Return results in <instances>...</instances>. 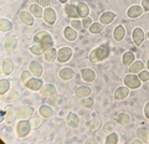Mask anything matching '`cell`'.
Masks as SVG:
<instances>
[{
	"mask_svg": "<svg viewBox=\"0 0 149 144\" xmlns=\"http://www.w3.org/2000/svg\"><path fill=\"white\" fill-rule=\"evenodd\" d=\"M88 31L91 32V34H101L102 31H103V24H101V22H93V24L90 26V29Z\"/></svg>",
	"mask_w": 149,
	"mask_h": 144,
	"instance_id": "obj_37",
	"label": "cell"
},
{
	"mask_svg": "<svg viewBox=\"0 0 149 144\" xmlns=\"http://www.w3.org/2000/svg\"><path fill=\"white\" fill-rule=\"evenodd\" d=\"M93 24V21H92V19L91 17H85V19L82 20V26H83V30H88L90 29V26Z\"/></svg>",
	"mask_w": 149,
	"mask_h": 144,
	"instance_id": "obj_46",
	"label": "cell"
},
{
	"mask_svg": "<svg viewBox=\"0 0 149 144\" xmlns=\"http://www.w3.org/2000/svg\"><path fill=\"white\" fill-rule=\"evenodd\" d=\"M114 128H116L114 122H108V123H106V124L103 125V129H102V132L108 136L109 133H112V132L114 131Z\"/></svg>",
	"mask_w": 149,
	"mask_h": 144,
	"instance_id": "obj_40",
	"label": "cell"
},
{
	"mask_svg": "<svg viewBox=\"0 0 149 144\" xmlns=\"http://www.w3.org/2000/svg\"><path fill=\"white\" fill-rule=\"evenodd\" d=\"M58 76L63 81H70V80H72V78L74 77V71L71 67H63V68L60 70Z\"/></svg>",
	"mask_w": 149,
	"mask_h": 144,
	"instance_id": "obj_14",
	"label": "cell"
},
{
	"mask_svg": "<svg viewBox=\"0 0 149 144\" xmlns=\"http://www.w3.org/2000/svg\"><path fill=\"white\" fill-rule=\"evenodd\" d=\"M24 85L27 90H30V91H40V88L44 86V83L40 77H34V78H30Z\"/></svg>",
	"mask_w": 149,
	"mask_h": 144,
	"instance_id": "obj_7",
	"label": "cell"
},
{
	"mask_svg": "<svg viewBox=\"0 0 149 144\" xmlns=\"http://www.w3.org/2000/svg\"><path fill=\"white\" fill-rule=\"evenodd\" d=\"M29 71L34 75L35 77H41L44 73V67L39 61H31L30 65H29Z\"/></svg>",
	"mask_w": 149,
	"mask_h": 144,
	"instance_id": "obj_11",
	"label": "cell"
},
{
	"mask_svg": "<svg viewBox=\"0 0 149 144\" xmlns=\"http://www.w3.org/2000/svg\"><path fill=\"white\" fill-rule=\"evenodd\" d=\"M36 4H39L40 6H44V8H49L50 5V0H35Z\"/></svg>",
	"mask_w": 149,
	"mask_h": 144,
	"instance_id": "obj_49",
	"label": "cell"
},
{
	"mask_svg": "<svg viewBox=\"0 0 149 144\" xmlns=\"http://www.w3.org/2000/svg\"><path fill=\"white\" fill-rule=\"evenodd\" d=\"M3 117L5 118L8 124L13 123L14 120L16 119V109H15V107L14 106H8L5 108V111L3 112Z\"/></svg>",
	"mask_w": 149,
	"mask_h": 144,
	"instance_id": "obj_9",
	"label": "cell"
},
{
	"mask_svg": "<svg viewBox=\"0 0 149 144\" xmlns=\"http://www.w3.org/2000/svg\"><path fill=\"white\" fill-rule=\"evenodd\" d=\"M0 30L3 32H9L13 30V24L8 19H0Z\"/></svg>",
	"mask_w": 149,
	"mask_h": 144,
	"instance_id": "obj_34",
	"label": "cell"
},
{
	"mask_svg": "<svg viewBox=\"0 0 149 144\" xmlns=\"http://www.w3.org/2000/svg\"><path fill=\"white\" fill-rule=\"evenodd\" d=\"M144 31L142 27H136L133 30V34H132V38H133V41L136 45H142L143 41H144Z\"/></svg>",
	"mask_w": 149,
	"mask_h": 144,
	"instance_id": "obj_13",
	"label": "cell"
},
{
	"mask_svg": "<svg viewBox=\"0 0 149 144\" xmlns=\"http://www.w3.org/2000/svg\"><path fill=\"white\" fill-rule=\"evenodd\" d=\"M3 73L4 75H10V73L14 71V62H13V60L10 58H5L3 61Z\"/></svg>",
	"mask_w": 149,
	"mask_h": 144,
	"instance_id": "obj_26",
	"label": "cell"
},
{
	"mask_svg": "<svg viewBox=\"0 0 149 144\" xmlns=\"http://www.w3.org/2000/svg\"><path fill=\"white\" fill-rule=\"evenodd\" d=\"M86 143H87V144H90V143H97V142H96V141H87Z\"/></svg>",
	"mask_w": 149,
	"mask_h": 144,
	"instance_id": "obj_52",
	"label": "cell"
},
{
	"mask_svg": "<svg viewBox=\"0 0 149 144\" xmlns=\"http://www.w3.org/2000/svg\"><path fill=\"white\" fill-rule=\"evenodd\" d=\"M46 51H47V50H46L42 45L36 44V42L30 47V52H31L32 55H36V56H40V55H45Z\"/></svg>",
	"mask_w": 149,
	"mask_h": 144,
	"instance_id": "obj_29",
	"label": "cell"
},
{
	"mask_svg": "<svg viewBox=\"0 0 149 144\" xmlns=\"http://www.w3.org/2000/svg\"><path fill=\"white\" fill-rule=\"evenodd\" d=\"M72 54H73V49L68 47V46H63V47L58 49V51H57V60H56V61L60 62V63L67 62L68 60L72 57Z\"/></svg>",
	"mask_w": 149,
	"mask_h": 144,
	"instance_id": "obj_5",
	"label": "cell"
},
{
	"mask_svg": "<svg viewBox=\"0 0 149 144\" xmlns=\"http://www.w3.org/2000/svg\"><path fill=\"white\" fill-rule=\"evenodd\" d=\"M40 95L44 97H50L56 95V87L54 85H50V83H46L42 87L40 88Z\"/></svg>",
	"mask_w": 149,
	"mask_h": 144,
	"instance_id": "obj_18",
	"label": "cell"
},
{
	"mask_svg": "<svg viewBox=\"0 0 149 144\" xmlns=\"http://www.w3.org/2000/svg\"><path fill=\"white\" fill-rule=\"evenodd\" d=\"M137 137L142 143L149 142V129L147 127H139L137 129Z\"/></svg>",
	"mask_w": 149,
	"mask_h": 144,
	"instance_id": "obj_21",
	"label": "cell"
},
{
	"mask_svg": "<svg viewBox=\"0 0 149 144\" xmlns=\"http://www.w3.org/2000/svg\"><path fill=\"white\" fill-rule=\"evenodd\" d=\"M106 144H117L118 143V136L116 133H109L108 136H107V139H106Z\"/></svg>",
	"mask_w": 149,
	"mask_h": 144,
	"instance_id": "obj_41",
	"label": "cell"
},
{
	"mask_svg": "<svg viewBox=\"0 0 149 144\" xmlns=\"http://www.w3.org/2000/svg\"><path fill=\"white\" fill-rule=\"evenodd\" d=\"M130 115L128 113H118L117 114V117H116V120L119 123V124H122V125H125V124H129L130 123Z\"/></svg>",
	"mask_w": 149,
	"mask_h": 144,
	"instance_id": "obj_33",
	"label": "cell"
},
{
	"mask_svg": "<svg viewBox=\"0 0 149 144\" xmlns=\"http://www.w3.org/2000/svg\"><path fill=\"white\" fill-rule=\"evenodd\" d=\"M60 102H61V96H60V95H54V96H50V97H49L47 104L55 107V106H57Z\"/></svg>",
	"mask_w": 149,
	"mask_h": 144,
	"instance_id": "obj_39",
	"label": "cell"
},
{
	"mask_svg": "<svg viewBox=\"0 0 149 144\" xmlns=\"http://www.w3.org/2000/svg\"><path fill=\"white\" fill-rule=\"evenodd\" d=\"M114 17H116V14L114 13H112V11H104L100 16V22H101V24H103V25H108V24H111V22H113Z\"/></svg>",
	"mask_w": 149,
	"mask_h": 144,
	"instance_id": "obj_22",
	"label": "cell"
},
{
	"mask_svg": "<svg viewBox=\"0 0 149 144\" xmlns=\"http://www.w3.org/2000/svg\"><path fill=\"white\" fill-rule=\"evenodd\" d=\"M63 36L67 41H74L77 39V31L73 29L72 26H67L63 30Z\"/></svg>",
	"mask_w": 149,
	"mask_h": 144,
	"instance_id": "obj_25",
	"label": "cell"
},
{
	"mask_svg": "<svg viewBox=\"0 0 149 144\" xmlns=\"http://www.w3.org/2000/svg\"><path fill=\"white\" fill-rule=\"evenodd\" d=\"M138 77H139V80H141L142 82H148L149 81V71H141L138 73Z\"/></svg>",
	"mask_w": 149,
	"mask_h": 144,
	"instance_id": "obj_44",
	"label": "cell"
},
{
	"mask_svg": "<svg viewBox=\"0 0 149 144\" xmlns=\"http://www.w3.org/2000/svg\"><path fill=\"white\" fill-rule=\"evenodd\" d=\"M147 67H148V70H149V58H148V61H147Z\"/></svg>",
	"mask_w": 149,
	"mask_h": 144,
	"instance_id": "obj_54",
	"label": "cell"
},
{
	"mask_svg": "<svg viewBox=\"0 0 149 144\" xmlns=\"http://www.w3.org/2000/svg\"><path fill=\"white\" fill-rule=\"evenodd\" d=\"M34 41L36 44L42 45L46 50L54 47V40L47 31H39L34 35Z\"/></svg>",
	"mask_w": 149,
	"mask_h": 144,
	"instance_id": "obj_2",
	"label": "cell"
},
{
	"mask_svg": "<svg viewBox=\"0 0 149 144\" xmlns=\"http://www.w3.org/2000/svg\"><path fill=\"white\" fill-rule=\"evenodd\" d=\"M122 61H123V65H124V66L129 67L130 65L134 62V54H133V52H130V51L125 52V54L123 55V57H122Z\"/></svg>",
	"mask_w": 149,
	"mask_h": 144,
	"instance_id": "obj_35",
	"label": "cell"
},
{
	"mask_svg": "<svg viewBox=\"0 0 149 144\" xmlns=\"http://www.w3.org/2000/svg\"><path fill=\"white\" fill-rule=\"evenodd\" d=\"M39 114H40L42 118H51V117L54 115L52 106H50V104L40 106V108H39Z\"/></svg>",
	"mask_w": 149,
	"mask_h": 144,
	"instance_id": "obj_20",
	"label": "cell"
},
{
	"mask_svg": "<svg viewBox=\"0 0 149 144\" xmlns=\"http://www.w3.org/2000/svg\"><path fill=\"white\" fill-rule=\"evenodd\" d=\"M124 36H125V30H124V27L122 25H118V26H116V29L113 31V38L116 41H122L124 39Z\"/></svg>",
	"mask_w": 149,
	"mask_h": 144,
	"instance_id": "obj_28",
	"label": "cell"
},
{
	"mask_svg": "<svg viewBox=\"0 0 149 144\" xmlns=\"http://www.w3.org/2000/svg\"><path fill=\"white\" fill-rule=\"evenodd\" d=\"M93 104H95V101H93L91 97H86V98L81 99V106L83 107V108H91Z\"/></svg>",
	"mask_w": 149,
	"mask_h": 144,
	"instance_id": "obj_43",
	"label": "cell"
},
{
	"mask_svg": "<svg viewBox=\"0 0 149 144\" xmlns=\"http://www.w3.org/2000/svg\"><path fill=\"white\" fill-rule=\"evenodd\" d=\"M67 125L70 128L72 129H77L78 127H80V118H78V115L76 113H68L67 115Z\"/></svg>",
	"mask_w": 149,
	"mask_h": 144,
	"instance_id": "obj_16",
	"label": "cell"
},
{
	"mask_svg": "<svg viewBox=\"0 0 149 144\" xmlns=\"http://www.w3.org/2000/svg\"><path fill=\"white\" fill-rule=\"evenodd\" d=\"M143 70H144V63L142 61H134L129 66V72L130 73H134V75H137V73L143 71Z\"/></svg>",
	"mask_w": 149,
	"mask_h": 144,
	"instance_id": "obj_30",
	"label": "cell"
},
{
	"mask_svg": "<svg viewBox=\"0 0 149 144\" xmlns=\"http://www.w3.org/2000/svg\"><path fill=\"white\" fill-rule=\"evenodd\" d=\"M144 115L149 119V102L146 104V107H144Z\"/></svg>",
	"mask_w": 149,
	"mask_h": 144,
	"instance_id": "obj_51",
	"label": "cell"
},
{
	"mask_svg": "<svg viewBox=\"0 0 149 144\" xmlns=\"http://www.w3.org/2000/svg\"><path fill=\"white\" fill-rule=\"evenodd\" d=\"M17 92L16 91H13V90H9L5 95H3V99L4 101H15L17 99Z\"/></svg>",
	"mask_w": 149,
	"mask_h": 144,
	"instance_id": "obj_38",
	"label": "cell"
},
{
	"mask_svg": "<svg viewBox=\"0 0 149 144\" xmlns=\"http://www.w3.org/2000/svg\"><path fill=\"white\" fill-rule=\"evenodd\" d=\"M41 123H42V119H40V118H34V119H31L32 129H36L37 127H40Z\"/></svg>",
	"mask_w": 149,
	"mask_h": 144,
	"instance_id": "obj_48",
	"label": "cell"
},
{
	"mask_svg": "<svg viewBox=\"0 0 149 144\" xmlns=\"http://www.w3.org/2000/svg\"><path fill=\"white\" fill-rule=\"evenodd\" d=\"M143 13H144V9L142 8V5H132L127 10V16L129 19H137Z\"/></svg>",
	"mask_w": 149,
	"mask_h": 144,
	"instance_id": "obj_12",
	"label": "cell"
},
{
	"mask_svg": "<svg viewBox=\"0 0 149 144\" xmlns=\"http://www.w3.org/2000/svg\"><path fill=\"white\" fill-rule=\"evenodd\" d=\"M81 76H82V80L85 82H93L96 80V73L91 68H82Z\"/></svg>",
	"mask_w": 149,
	"mask_h": 144,
	"instance_id": "obj_19",
	"label": "cell"
},
{
	"mask_svg": "<svg viewBox=\"0 0 149 144\" xmlns=\"http://www.w3.org/2000/svg\"><path fill=\"white\" fill-rule=\"evenodd\" d=\"M60 3H67V0H58Z\"/></svg>",
	"mask_w": 149,
	"mask_h": 144,
	"instance_id": "obj_53",
	"label": "cell"
},
{
	"mask_svg": "<svg viewBox=\"0 0 149 144\" xmlns=\"http://www.w3.org/2000/svg\"><path fill=\"white\" fill-rule=\"evenodd\" d=\"M16 45H17V39L16 38H8L4 42V49L6 51H13L16 49Z\"/></svg>",
	"mask_w": 149,
	"mask_h": 144,
	"instance_id": "obj_31",
	"label": "cell"
},
{
	"mask_svg": "<svg viewBox=\"0 0 149 144\" xmlns=\"http://www.w3.org/2000/svg\"><path fill=\"white\" fill-rule=\"evenodd\" d=\"M44 20L46 24H49V25H54L55 22H56V17H57V15H56V11H55V9L54 8H46L45 10H44Z\"/></svg>",
	"mask_w": 149,
	"mask_h": 144,
	"instance_id": "obj_8",
	"label": "cell"
},
{
	"mask_svg": "<svg viewBox=\"0 0 149 144\" xmlns=\"http://www.w3.org/2000/svg\"><path fill=\"white\" fill-rule=\"evenodd\" d=\"M30 75H32V73L30 71H27V70H25V71L21 72V81H22V83H25V82H27L30 80V78H31Z\"/></svg>",
	"mask_w": 149,
	"mask_h": 144,
	"instance_id": "obj_47",
	"label": "cell"
},
{
	"mask_svg": "<svg viewBox=\"0 0 149 144\" xmlns=\"http://www.w3.org/2000/svg\"><path fill=\"white\" fill-rule=\"evenodd\" d=\"M148 39H149V31H148Z\"/></svg>",
	"mask_w": 149,
	"mask_h": 144,
	"instance_id": "obj_55",
	"label": "cell"
},
{
	"mask_svg": "<svg viewBox=\"0 0 149 144\" xmlns=\"http://www.w3.org/2000/svg\"><path fill=\"white\" fill-rule=\"evenodd\" d=\"M124 86H127L129 90H137V88L141 87L142 85V81L139 80V77L134 73H129L124 77Z\"/></svg>",
	"mask_w": 149,
	"mask_h": 144,
	"instance_id": "obj_4",
	"label": "cell"
},
{
	"mask_svg": "<svg viewBox=\"0 0 149 144\" xmlns=\"http://www.w3.org/2000/svg\"><path fill=\"white\" fill-rule=\"evenodd\" d=\"M31 129H32L31 122H29V120H20L16 125V136L19 138H25L30 134Z\"/></svg>",
	"mask_w": 149,
	"mask_h": 144,
	"instance_id": "obj_3",
	"label": "cell"
},
{
	"mask_svg": "<svg viewBox=\"0 0 149 144\" xmlns=\"http://www.w3.org/2000/svg\"><path fill=\"white\" fill-rule=\"evenodd\" d=\"M56 60H57V51H56V49H54V47L49 49L45 52V61L54 62V61H56Z\"/></svg>",
	"mask_w": 149,
	"mask_h": 144,
	"instance_id": "obj_32",
	"label": "cell"
},
{
	"mask_svg": "<svg viewBox=\"0 0 149 144\" xmlns=\"http://www.w3.org/2000/svg\"><path fill=\"white\" fill-rule=\"evenodd\" d=\"M101 125H102V119L100 117H96V118L92 119V122H91V129H92L93 132L97 131V129H100Z\"/></svg>",
	"mask_w": 149,
	"mask_h": 144,
	"instance_id": "obj_42",
	"label": "cell"
},
{
	"mask_svg": "<svg viewBox=\"0 0 149 144\" xmlns=\"http://www.w3.org/2000/svg\"><path fill=\"white\" fill-rule=\"evenodd\" d=\"M77 11H78V16L82 17V19H85V17H87L90 15V8H88L87 4L83 3V1L77 4Z\"/></svg>",
	"mask_w": 149,
	"mask_h": 144,
	"instance_id": "obj_24",
	"label": "cell"
},
{
	"mask_svg": "<svg viewBox=\"0 0 149 144\" xmlns=\"http://www.w3.org/2000/svg\"><path fill=\"white\" fill-rule=\"evenodd\" d=\"M9 90H10V81L6 80V78L0 80V95H5Z\"/></svg>",
	"mask_w": 149,
	"mask_h": 144,
	"instance_id": "obj_36",
	"label": "cell"
},
{
	"mask_svg": "<svg viewBox=\"0 0 149 144\" xmlns=\"http://www.w3.org/2000/svg\"><path fill=\"white\" fill-rule=\"evenodd\" d=\"M71 26L73 27L74 30H82L83 26H82V21L81 20H77V19H73L71 21Z\"/></svg>",
	"mask_w": 149,
	"mask_h": 144,
	"instance_id": "obj_45",
	"label": "cell"
},
{
	"mask_svg": "<svg viewBox=\"0 0 149 144\" xmlns=\"http://www.w3.org/2000/svg\"><path fill=\"white\" fill-rule=\"evenodd\" d=\"M92 93V88L88 86H80L74 90V97L78 99L86 98V97H90Z\"/></svg>",
	"mask_w": 149,
	"mask_h": 144,
	"instance_id": "obj_10",
	"label": "cell"
},
{
	"mask_svg": "<svg viewBox=\"0 0 149 144\" xmlns=\"http://www.w3.org/2000/svg\"><path fill=\"white\" fill-rule=\"evenodd\" d=\"M65 14H66L67 17H71V19H78V11H77V6L72 5V4H66L65 5Z\"/></svg>",
	"mask_w": 149,
	"mask_h": 144,
	"instance_id": "obj_17",
	"label": "cell"
},
{
	"mask_svg": "<svg viewBox=\"0 0 149 144\" xmlns=\"http://www.w3.org/2000/svg\"><path fill=\"white\" fill-rule=\"evenodd\" d=\"M34 114V108L31 106H21L16 109V119H26Z\"/></svg>",
	"mask_w": 149,
	"mask_h": 144,
	"instance_id": "obj_6",
	"label": "cell"
},
{
	"mask_svg": "<svg viewBox=\"0 0 149 144\" xmlns=\"http://www.w3.org/2000/svg\"><path fill=\"white\" fill-rule=\"evenodd\" d=\"M30 13L34 15L35 17H42L44 16V10H42V6H40L39 4H31L30 8H29Z\"/></svg>",
	"mask_w": 149,
	"mask_h": 144,
	"instance_id": "obj_27",
	"label": "cell"
},
{
	"mask_svg": "<svg viewBox=\"0 0 149 144\" xmlns=\"http://www.w3.org/2000/svg\"><path fill=\"white\" fill-rule=\"evenodd\" d=\"M142 8L144 11H149V0H142Z\"/></svg>",
	"mask_w": 149,
	"mask_h": 144,
	"instance_id": "obj_50",
	"label": "cell"
},
{
	"mask_svg": "<svg viewBox=\"0 0 149 144\" xmlns=\"http://www.w3.org/2000/svg\"><path fill=\"white\" fill-rule=\"evenodd\" d=\"M129 95V88L127 86H123V87H118L117 90L114 91V98L117 101H123L124 98H127V96Z\"/></svg>",
	"mask_w": 149,
	"mask_h": 144,
	"instance_id": "obj_15",
	"label": "cell"
},
{
	"mask_svg": "<svg viewBox=\"0 0 149 144\" xmlns=\"http://www.w3.org/2000/svg\"><path fill=\"white\" fill-rule=\"evenodd\" d=\"M20 20H21V22H24L25 25H29V26L34 25V15H32L30 11H26V10L21 11L20 13Z\"/></svg>",
	"mask_w": 149,
	"mask_h": 144,
	"instance_id": "obj_23",
	"label": "cell"
},
{
	"mask_svg": "<svg viewBox=\"0 0 149 144\" xmlns=\"http://www.w3.org/2000/svg\"><path fill=\"white\" fill-rule=\"evenodd\" d=\"M111 55V47L109 45H102V46H98V47L93 49L90 55H88V60L90 62H100V61H104L106 58H108Z\"/></svg>",
	"mask_w": 149,
	"mask_h": 144,
	"instance_id": "obj_1",
	"label": "cell"
}]
</instances>
